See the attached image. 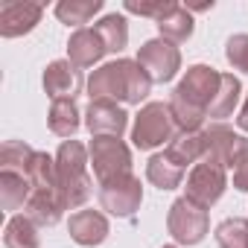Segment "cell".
<instances>
[{"label":"cell","instance_id":"30bf717a","mask_svg":"<svg viewBox=\"0 0 248 248\" xmlns=\"http://www.w3.org/2000/svg\"><path fill=\"white\" fill-rule=\"evenodd\" d=\"M135 62L149 73L152 82H161V85L170 82V79H175V73L181 70V53H178V47L170 44V41H164V38L146 41L138 50V59Z\"/></svg>","mask_w":248,"mask_h":248},{"label":"cell","instance_id":"6da1fadb","mask_svg":"<svg viewBox=\"0 0 248 248\" xmlns=\"http://www.w3.org/2000/svg\"><path fill=\"white\" fill-rule=\"evenodd\" d=\"M222 88V73L207 64H193L184 79L175 85L170 111L175 117L178 132H202V123Z\"/></svg>","mask_w":248,"mask_h":248},{"label":"cell","instance_id":"484cf974","mask_svg":"<svg viewBox=\"0 0 248 248\" xmlns=\"http://www.w3.org/2000/svg\"><path fill=\"white\" fill-rule=\"evenodd\" d=\"M32 190H44V193H59V175H56V158H50L47 152H35L30 172H27Z\"/></svg>","mask_w":248,"mask_h":248},{"label":"cell","instance_id":"f546056e","mask_svg":"<svg viewBox=\"0 0 248 248\" xmlns=\"http://www.w3.org/2000/svg\"><path fill=\"white\" fill-rule=\"evenodd\" d=\"M225 59H228L236 70L248 73V35H245V32L228 38V44H225Z\"/></svg>","mask_w":248,"mask_h":248},{"label":"cell","instance_id":"52a82bcc","mask_svg":"<svg viewBox=\"0 0 248 248\" xmlns=\"http://www.w3.org/2000/svg\"><path fill=\"white\" fill-rule=\"evenodd\" d=\"M88 155H91V167L99 184L132 172V149L120 138H93L88 146Z\"/></svg>","mask_w":248,"mask_h":248},{"label":"cell","instance_id":"4316f807","mask_svg":"<svg viewBox=\"0 0 248 248\" xmlns=\"http://www.w3.org/2000/svg\"><path fill=\"white\" fill-rule=\"evenodd\" d=\"M35 158V149L24 140H9L0 149V170H12V172H21L27 175L30 172V164Z\"/></svg>","mask_w":248,"mask_h":248},{"label":"cell","instance_id":"83f0119b","mask_svg":"<svg viewBox=\"0 0 248 248\" xmlns=\"http://www.w3.org/2000/svg\"><path fill=\"white\" fill-rule=\"evenodd\" d=\"M219 248H248V219H225L216 225Z\"/></svg>","mask_w":248,"mask_h":248},{"label":"cell","instance_id":"8992f818","mask_svg":"<svg viewBox=\"0 0 248 248\" xmlns=\"http://www.w3.org/2000/svg\"><path fill=\"white\" fill-rule=\"evenodd\" d=\"M167 228H170V233L178 245H199L210 231V216H207L204 207H199L196 202L181 196L170 204Z\"/></svg>","mask_w":248,"mask_h":248},{"label":"cell","instance_id":"4fadbf2b","mask_svg":"<svg viewBox=\"0 0 248 248\" xmlns=\"http://www.w3.org/2000/svg\"><path fill=\"white\" fill-rule=\"evenodd\" d=\"M44 91L53 102L56 99H76V93L82 91V70L67 59L50 62L44 70Z\"/></svg>","mask_w":248,"mask_h":248},{"label":"cell","instance_id":"e0dca14e","mask_svg":"<svg viewBox=\"0 0 248 248\" xmlns=\"http://www.w3.org/2000/svg\"><path fill=\"white\" fill-rule=\"evenodd\" d=\"M30 196H32V184L27 175L12 172V170H0V207L12 213L18 207H27Z\"/></svg>","mask_w":248,"mask_h":248},{"label":"cell","instance_id":"d6a6232c","mask_svg":"<svg viewBox=\"0 0 248 248\" xmlns=\"http://www.w3.org/2000/svg\"><path fill=\"white\" fill-rule=\"evenodd\" d=\"M164 248H178V245H164Z\"/></svg>","mask_w":248,"mask_h":248},{"label":"cell","instance_id":"3957f363","mask_svg":"<svg viewBox=\"0 0 248 248\" xmlns=\"http://www.w3.org/2000/svg\"><path fill=\"white\" fill-rule=\"evenodd\" d=\"M88 164H91L88 146H82L79 140H64L59 146L56 175H59V196H62L67 210L82 207L91 199V193H93V181L88 175Z\"/></svg>","mask_w":248,"mask_h":248},{"label":"cell","instance_id":"cb8c5ba5","mask_svg":"<svg viewBox=\"0 0 248 248\" xmlns=\"http://www.w3.org/2000/svg\"><path fill=\"white\" fill-rule=\"evenodd\" d=\"M96 12H102V0H62L56 6V18L67 27H79L88 24Z\"/></svg>","mask_w":248,"mask_h":248},{"label":"cell","instance_id":"603a6c76","mask_svg":"<svg viewBox=\"0 0 248 248\" xmlns=\"http://www.w3.org/2000/svg\"><path fill=\"white\" fill-rule=\"evenodd\" d=\"M93 30L105 41V50L108 53H123V50H126V44H129V21L123 18V15H117V12L114 15H105Z\"/></svg>","mask_w":248,"mask_h":248},{"label":"cell","instance_id":"ba28073f","mask_svg":"<svg viewBox=\"0 0 248 248\" xmlns=\"http://www.w3.org/2000/svg\"><path fill=\"white\" fill-rule=\"evenodd\" d=\"M143 202V187L138 175H117L105 184H99V204L117 219H132L140 210Z\"/></svg>","mask_w":248,"mask_h":248},{"label":"cell","instance_id":"d4e9b609","mask_svg":"<svg viewBox=\"0 0 248 248\" xmlns=\"http://www.w3.org/2000/svg\"><path fill=\"white\" fill-rule=\"evenodd\" d=\"M239 93H242L239 79H236L233 73H222V88H219V93H216V99H213V105H210L207 117H210V120L231 117V114H233V108L239 105Z\"/></svg>","mask_w":248,"mask_h":248},{"label":"cell","instance_id":"d6986e66","mask_svg":"<svg viewBox=\"0 0 248 248\" xmlns=\"http://www.w3.org/2000/svg\"><path fill=\"white\" fill-rule=\"evenodd\" d=\"M47 126L59 138H73L79 132V126H82L76 99H56L50 105V114H47Z\"/></svg>","mask_w":248,"mask_h":248},{"label":"cell","instance_id":"277c9868","mask_svg":"<svg viewBox=\"0 0 248 248\" xmlns=\"http://www.w3.org/2000/svg\"><path fill=\"white\" fill-rule=\"evenodd\" d=\"M178 138L175 117L170 111V102H146L140 114L135 117L132 129V143L138 149H155V146H170Z\"/></svg>","mask_w":248,"mask_h":248},{"label":"cell","instance_id":"44dd1931","mask_svg":"<svg viewBox=\"0 0 248 248\" xmlns=\"http://www.w3.org/2000/svg\"><path fill=\"white\" fill-rule=\"evenodd\" d=\"M158 30H161V38H164V41H170V44H181V41H187V38L193 35L196 24H193L190 9L175 6V9H170V12L158 21Z\"/></svg>","mask_w":248,"mask_h":248},{"label":"cell","instance_id":"9a60e30c","mask_svg":"<svg viewBox=\"0 0 248 248\" xmlns=\"http://www.w3.org/2000/svg\"><path fill=\"white\" fill-rule=\"evenodd\" d=\"M105 53L108 50H105V41L99 38V32L96 30H88V27L76 30L70 35V41H67V62H73L79 70L82 67H93Z\"/></svg>","mask_w":248,"mask_h":248},{"label":"cell","instance_id":"ffe728a7","mask_svg":"<svg viewBox=\"0 0 248 248\" xmlns=\"http://www.w3.org/2000/svg\"><path fill=\"white\" fill-rule=\"evenodd\" d=\"M146 178H149L158 190H175V187L181 184V178H184V170H181L167 152H158V155H152L149 164H146Z\"/></svg>","mask_w":248,"mask_h":248},{"label":"cell","instance_id":"1f68e13d","mask_svg":"<svg viewBox=\"0 0 248 248\" xmlns=\"http://www.w3.org/2000/svg\"><path fill=\"white\" fill-rule=\"evenodd\" d=\"M236 123H239V129H242V132H248V99H245V105H242V111H239Z\"/></svg>","mask_w":248,"mask_h":248},{"label":"cell","instance_id":"8fae6325","mask_svg":"<svg viewBox=\"0 0 248 248\" xmlns=\"http://www.w3.org/2000/svg\"><path fill=\"white\" fill-rule=\"evenodd\" d=\"M44 6L30 3V0H3L0 3V35L3 38H18L32 32L41 24Z\"/></svg>","mask_w":248,"mask_h":248},{"label":"cell","instance_id":"2e32d148","mask_svg":"<svg viewBox=\"0 0 248 248\" xmlns=\"http://www.w3.org/2000/svg\"><path fill=\"white\" fill-rule=\"evenodd\" d=\"M64 210H67V207H64V202H62L59 193L32 190V196H30V202H27V207H24V216H30V219H32L35 225H41V228H50V225H56V222L62 219Z\"/></svg>","mask_w":248,"mask_h":248},{"label":"cell","instance_id":"5bb4252c","mask_svg":"<svg viewBox=\"0 0 248 248\" xmlns=\"http://www.w3.org/2000/svg\"><path fill=\"white\" fill-rule=\"evenodd\" d=\"M67 231L79 245L93 248V245L108 239V219L99 210H76L67 222Z\"/></svg>","mask_w":248,"mask_h":248},{"label":"cell","instance_id":"9c48e42d","mask_svg":"<svg viewBox=\"0 0 248 248\" xmlns=\"http://www.w3.org/2000/svg\"><path fill=\"white\" fill-rule=\"evenodd\" d=\"M225 187H228V175H225V170L216 167V164L199 161V164L190 170V175H187L184 196H187L190 202H196L199 207L207 210V207H213V204L222 199Z\"/></svg>","mask_w":248,"mask_h":248},{"label":"cell","instance_id":"ac0fdd59","mask_svg":"<svg viewBox=\"0 0 248 248\" xmlns=\"http://www.w3.org/2000/svg\"><path fill=\"white\" fill-rule=\"evenodd\" d=\"M167 155L181 170H187L190 164L196 167L199 161H204V135L202 132H178V138L167 146Z\"/></svg>","mask_w":248,"mask_h":248},{"label":"cell","instance_id":"5b68a950","mask_svg":"<svg viewBox=\"0 0 248 248\" xmlns=\"http://www.w3.org/2000/svg\"><path fill=\"white\" fill-rule=\"evenodd\" d=\"M204 135V161L216 164L222 170H239L248 161V138L236 135L225 123H213V126L202 129Z\"/></svg>","mask_w":248,"mask_h":248},{"label":"cell","instance_id":"4dcf8cb0","mask_svg":"<svg viewBox=\"0 0 248 248\" xmlns=\"http://www.w3.org/2000/svg\"><path fill=\"white\" fill-rule=\"evenodd\" d=\"M233 187H236L239 193H248V161H245L239 170H233Z\"/></svg>","mask_w":248,"mask_h":248},{"label":"cell","instance_id":"7c38bea8","mask_svg":"<svg viewBox=\"0 0 248 248\" xmlns=\"http://www.w3.org/2000/svg\"><path fill=\"white\" fill-rule=\"evenodd\" d=\"M85 126L93 138H120L129 126V114L114 99H93L85 111Z\"/></svg>","mask_w":248,"mask_h":248},{"label":"cell","instance_id":"f1b7e54d","mask_svg":"<svg viewBox=\"0 0 248 248\" xmlns=\"http://www.w3.org/2000/svg\"><path fill=\"white\" fill-rule=\"evenodd\" d=\"M175 6L178 3H172V0H126V12L140 15V18H155V21H161Z\"/></svg>","mask_w":248,"mask_h":248},{"label":"cell","instance_id":"7402d4cb","mask_svg":"<svg viewBox=\"0 0 248 248\" xmlns=\"http://www.w3.org/2000/svg\"><path fill=\"white\" fill-rule=\"evenodd\" d=\"M3 242L6 248H41V239H38V225L30 219V216H12L6 222V233H3Z\"/></svg>","mask_w":248,"mask_h":248},{"label":"cell","instance_id":"7a4b0ae2","mask_svg":"<svg viewBox=\"0 0 248 248\" xmlns=\"http://www.w3.org/2000/svg\"><path fill=\"white\" fill-rule=\"evenodd\" d=\"M152 91V79L149 73L132 62V59H117L102 64L99 70L91 73L88 79V96L93 99H123L129 105H140Z\"/></svg>","mask_w":248,"mask_h":248}]
</instances>
